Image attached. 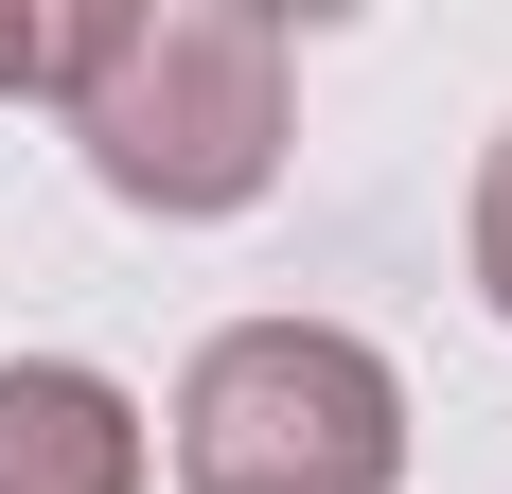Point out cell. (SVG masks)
Here are the masks:
<instances>
[{
  "label": "cell",
  "mask_w": 512,
  "mask_h": 494,
  "mask_svg": "<svg viewBox=\"0 0 512 494\" xmlns=\"http://www.w3.org/2000/svg\"><path fill=\"white\" fill-rule=\"evenodd\" d=\"M53 106L124 212H248L283 177V106H301V36L265 0H89L53 36Z\"/></svg>",
  "instance_id": "obj_1"
},
{
  "label": "cell",
  "mask_w": 512,
  "mask_h": 494,
  "mask_svg": "<svg viewBox=\"0 0 512 494\" xmlns=\"http://www.w3.org/2000/svg\"><path fill=\"white\" fill-rule=\"evenodd\" d=\"M177 494H407V371L336 318H230L177 371Z\"/></svg>",
  "instance_id": "obj_2"
},
{
  "label": "cell",
  "mask_w": 512,
  "mask_h": 494,
  "mask_svg": "<svg viewBox=\"0 0 512 494\" xmlns=\"http://www.w3.org/2000/svg\"><path fill=\"white\" fill-rule=\"evenodd\" d=\"M142 406L89 353H0V494H142Z\"/></svg>",
  "instance_id": "obj_3"
},
{
  "label": "cell",
  "mask_w": 512,
  "mask_h": 494,
  "mask_svg": "<svg viewBox=\"0 0 512 494\" xmlns=\"http://www.w3.org/2000/svg\"><path fill=\"white\" fill-rule=\"evenodd\" d=\"M460 265H477V300L512 318V124H495V159H477V212H460Z\"/></svg>",
  "instance_id": "obj_4"
},
{
  "label": "cell",
  "mask_w": 512,
  "mask_h": 494,
  "mask_svg": "<svg viewBox=\"0 0 512 494\" xmlns=\"http://www.w3.org/2000/svg\"><path fill=\"white\" fill-rule=\"evenodd\" d=\"M53 36H71V18H36V0H18V18H0V89H53Z\"/></svg>",
  "instance_id": "obj_5"
}]
</instances>
